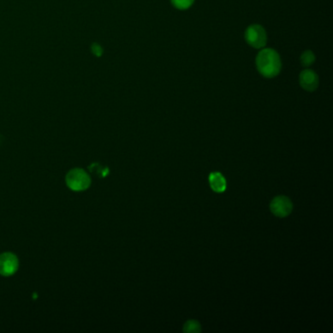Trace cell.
<instances>
[{"label": "cell", "instance_id": "3", "mask_svg": "<svg viewBox=\"0 0 333 333\" xmlns=\"http://www.w3.org/2000/svg\"><path fill=\"white\" fill-rule=\"evenodd\" d=\"M244 38L251 47L261 49L265 47L267 43V32L262 25L251 24L245 30Z\"/></svg>", "mask_w": 333, "mask_h": 333}, {"label": "cell", "instance_id": "7", "mask_svg": "<svg viewBox=\"0 0 333 333\" xmlns=\"http://www.w3.org/2000/svg\"><path fill=\"white\" fill-rule=\"evenodd\" d=\"M209 185L215 192H224L227 188V181L220 172H212L209 177Z\"/></svg>", "mask_w": 333, "mask_h": 333}, {"label": "cell", "instance_id": "2", "mask_svg": "<svg viewBox=\"0 0 333 333\" xmlns=\"http://www.w3.org/2000/svg\"><path fill=\"white\" fill-rule=\"evenodd\" d=\"M65 182L70 189L80 191L89 187L91 184V178L85 170L81 168H74L68 171L66 174Z\"/></svg>", "mask_w": 333, "mask_h": 333}, {"label": "cell", "instance_id": "6", "mask_svg": "<svg viewBox=\"0 0 333 333\" xmlns=\"http://www.w3.org/2000/svg\"><path fill=\"white\" fill-rule=\"evenodd\" d=\"M300 86L309 92L314 91L318 86V76L312 69H305L299 75Z\"/></svg>", "mask_w": 333, "mask_h": 333}, {"label": "cell", "instance_id": "10", "mask_svg": "<svg viewBox=\"0 0 333 333\" xmlns=\"http://www.w3.org/2000/svg\"><path fill=\"white\" fill-rule=\"evenodd\" d=\"M194 0H171V3L174 7L180 10H185L189 8Z\"/></svg>", "mask_w": 333, "mask_h": 333}, {"label": "cell", "instance_id": "8", "mask_svg": "<svg viewBox=\"0 0 333 333\" xmlns=\"http://www.w3.org/2000/svg\"><path fill=\"white\" fill-rule=\"evenodd\" d=\"M183 331L187 333H199L201 331V325L194 319L187 320L183 327Z\"/></svg>", "mask_w": 333, "mask_h": 333}, {"label": "cell", "instance_id": "1", "mask_svg": "<svg viewBox=\"0 0 333 333\" xmlns=\"http://www.w3.org/2000/svg\"><path fill=\"white\" fill-rule=\"evenodd\" d=\"M258 71L267 78L276 76L281 69V60L278 53L271 48L263 49L256 58Z\"/></svg>", "mask_w": 333, "mask_h": 333}, {"label": "cell", "instance_id": "9", "mask_svg": "<svg viewBox=\"0 0 333 333\" xmlns=\"http://www.w3.org/2000/svg\"><path fill=\"white\" fill-rule=\"evenodd\" d=\"M300 61H301V64L305 67H308L310 65H312L314 61H315V56L314 54L310 51V50H307L305 52H303L301 54V57H300Z\"/></svg>", "mask_w": 333, "mask_h": 333}, {"label": "cell", "instance_id": "4", "mask_svg": "<svg viewBox=\"0 0 333 333\" xmlns=\"http://www.w3.org/2000/svg\"><path fill=\"white\" fill-rule=\"evenodd\" d=\"M293 209V203L291 199L285 195L275 196L270 204L271 212L278 218L287 217Z\"/></svg>", "mask_w": 333, "mask_h": 333}, {"label": "cell", "instance_id": "5", "mask_svg": "<svg viewBox=\"0 0 333 333\" xmlns=\"http://www.w3.org/2000/svg\"><path fill=\"white\" fill-rule=\"evenodd\" d=\"M19 267L18 257L12 252H4L0 254V274L4 276L12 275Z\"/></svg>", "mask_w": 333, "mask_h": 333}]
</instances>
